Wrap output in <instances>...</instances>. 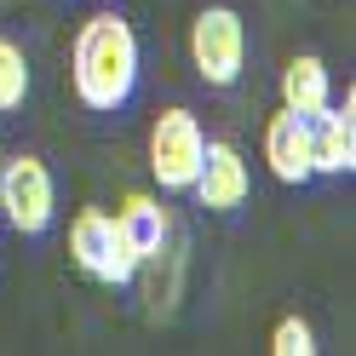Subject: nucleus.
I'll return each instance as SVG.
<instances>
[{
  "label": "nucleus",
  "mask_w": 356,
  "mask_h": 356,
  "mask_svg": "<svg viewBox=\"0 0 356 356\" xmlns=\"http://www.w3.org/2000/svg\"><path fill=\"white\" fill-rule=\"evenodd\" d=\"M70 81H75V98L98 115H115L132 104V92H138V35L121 12H92L75 29Z\"/></svg>",
  "instance_id": "nucleus-1"
},
{
  "label": "nucleus",
  "mask_w": 356,
  "mask_h": 356,
  "mask_svg": "<svg viewBox=\"0 0 356 356\" xmlns=\"http://www.w3.org/2000/svg\"><path fill=\"white\" fill-rule=\"evenodd\" d=\"M0 218L17 236H47L58 218V184L40 155H6L0 161Z\"/></svg>",
  "instance_id": "nucleus-2"
},
{
  "label": "nucleus",
  "mask_w": 356,
  "mask_h": 356,
  "mask_svg": "<svg viewBox=\"0 0 356 356\" xmlns=\"http://www.w3.org/2000/svg\"><path fill=\"white\" fill-rule=\"evenodd\" d=\"M190 63L207 86H236L248 70V24L236 6H202L190 24Z\"/></svg>",
  "instance_id": "nucleus-3"
},
{
  "label": "nucleus",
  "mask_w": 356,
  "mask_h": 356,
  "mask_svg": "<svg viewBox=\"0 0 356 356\" xmlns=\"http://www.w3.org/2000/svg\"><path fill=\"white\" fill-rule=\"evenodd\" d=\"M202 155H207V132L202 121L190 115V109H161L149 127V172L155 184L184 195L195 184V172H202Z\"/></svg>",
  "instance_id": "nucleus-4"
},
{
  "label": "nucleus",
  "mask_w": 356,
  "mask_h": 356,
  "mask_svg": "<svg viewBox=\"0 0 356 356\" xmlns=\"http://www.w3.org/2000/svg\"><path fill=\"white\" fill-rule=\"evenodd\" d=\"M70 253H75L81 270L92 276V282H104V287H127L132 276L144 270L138 253L127 248L115 213H104V207H86L75 225H70Z\"/></svg>",
  "instance_id": "nucleus-5"
},
{
  "label": "nucleus",
  "mask_w": 356,
  "mask_h": 356,
  "mask_svg": "<svg viewBox=\"0 0 356 356\" xmlns=\"http://www.w3.org/2000/svg\"><path fill=\"white\" fill-rule=\"evenodd\" d=\"M248 190H253V172H248V161H241V149L225 144V138H213L207 155H202V172H195V184H190V195L207 213H236V207H248Z\"/></svg>",
  "instance_id": "nucleus-6"
},
{
  "label": "nucleus",
  "mask_w": 356,
  "mask_h": 356,
  "mask_svg": "<svg viewBox=\"0 0 356 356\" xmlns=\"http://www.w3.org/2000/svg\"><path fill=\"white\" fill-rule=\"evenodd\" d=\"M310 167L316 178H339L356 167V98L327 104L322 115H310Z\"/></svg>",
  "instance_id": "nucleus-7"
},
{
  "label": "nucleus",
  "mask_w": 356,
  "mask_h": 356,
  "mask_svg": "<svg viewBox=\"0 0 356 356\" xmlns=\"http://www.w3.org/2000/svg\"><path fill=\"white\" fill-rule=\"evenodd\" d=\"M264 161H270V178H282V184H310L316 178V167H310V121L293 115V109L270 115V127H264Z\"/></svg>",
  "instance_id": "nucleus-8"
},
{
  "label": "nucleus",
  "mask_w": 356,
  "mask_h": 356,
  "mask_svg": "<svg viewBox=\"0 0 356 356\" xmlns=\"http://www.w3.org/2000/svg\"><path fill=\"white\" fill-rule=\"evenodd\" d=\"M115 225H121V236H127V248L138 253V264H144V259H161L167 241H172V213L155 202V195H144V190L121 195Z\"/></svg>",
  "instance_id": "nucleus-9"
},
{
  "label": "nucleus",
  "mask_w": 356,
  "mask_h": 356,
  "mask_svg": "<svg viewBox=\"0 0 356 356\" xmlns=\"http://www.w3.org/2000/svg\"><path fill=\"white\" fill-rule=\"evenodd\" d=\"M333 104V75H327V63L316 58V52H305V58H293L282 70V109H293V115H322V109Z\"/></svg>",
  "instance_id": "nucleus-10"
},
{
  "label": "nucleus",
  "mask_w": 356,
  "mask_h": 356,
  "mask_svg": "<svg viewBox=\"0 0 356 356\" xmlns=\"http://www.w3.org/2000/svg\"><path fill=\"white\" fill-rule=\"evenodd\" d=\"M29 98V58L17 40L0 35V115H12V109H24Z\"/></svg>",
  "instance_id": "nucleus-11"
},
{
  "label": "nucleus",
  "mask_w": 356,
  "mask_h": 356,
  "mask_svg": "<svg viewBox=\"0 0 356 356\" xmlns=\"http://www.w3.org/2000/svg\"><path fill=\"white\" fill-rule=\"evenodd\" d=\"M270 350L276 356H316V333H310L305 316H282L276 333H270Z\"/></svg>",
  "instance_id": "nucleus-12"
},
{
  "label": "nucleus",
  "mask_w": 356,
  "mask_h": 356,
  "mask_svg": "<svg viewBox=\"0 0 356 356\" xmlns=\"http://www.w3.org/2000/svg\"><path fill=\"white\" fill-rule=\"evenodd\" d=\"M0 161H6V149H0Z\"/></svg>",
  "instance_id": "nucleus-13"
}]
</instances>
